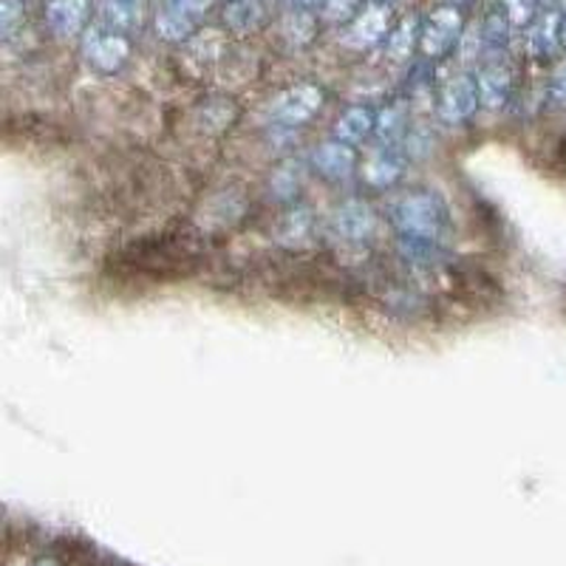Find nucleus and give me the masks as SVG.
I'll use <instances>...</instances> for the list:
<instances>
[{
    "instance_id": "cd10ccee",
    "label": "nucleus",
    "mask_w": 566,
    "mask_h": 566,
    "mask_svg": "<svg viewBox=\"0 0 566 566\" xmlns=\"http://www.w3.org/2000/svg\"><path fill=\"white\" fill-rule=\"evenodd\" d=\"M323 12L328 20H348L354 18V12H360V7H357V0H326Z\"/></svg>"
},
{
    "instance_id": "b1692460",
    "label": "nucleus",
    "mask_w": 566,
    "mask_h": 566,
    "mask_svg": "<svg viewBox=\"0 0 566 566\" xmlns=\"http://www.w3.org/2000/svg\"><path fill=\"white\" fill-rule=\"evenodd\" d=\"M272 190H275V199L281 201L295 199V193L301 190V170H297V165H292V161L281 165L272 174Z\"/></svg>"
},
{
    "instance_id": "393cba45",
    "label": "nucleus",
    "mask_w": 566,
    "mask_h": 566,
    "mask_svg": "<svg viewBox=\"0 0 566 566\" xmlns=\"http://www.w3.org/2000/svg\"><path fill=\"white\" fill-rule=\"evenodd\" d=\"M27 18V3L23 0H0V40H9L18 34Z\"/></svg>"
},
{
    "instance_id": "a211bd4d",
    "label": "nucleus",
    "mask_w": 566,
    "mask_h": 566,
    "mask_svg": "<svg viewBox=\"0 0 566 566\" xmlns=\"http://www.w3.org/2000/svg\"><path fill=\"white\" fill-rule=\"evenodd\" d=\"M196 29H199V23H196L193 18H187L181 9H176L170 0H165L159 7V12H156V32H159L161 40H168V43H181V40L190 38Z\"/></svg>"
},
{
    "instance_id": "423d86ee",
    "label": "nucleus",
    "mask_w": 566,
    "mask_h": 566,
    "mask_svg": "<svg viewBox=\"0 0 566 566\" xmlns=\"http://www.w3.org/2000/svg\"><path fill=\"white\" fill-rule=\"evenodd\" d=\"M459 40H462V12H459V7H439L424 18L422 32H419V49H422L424 57H444Z\"/></svg>"
},
{
    "instance_id": "6ab92c4d",
    "label": "nucleus",
    "mask_w": 566,
    "mask_h": 566,
    "mask_svg": "<svg viewBox=\"0 0 566 566\" xmlns=\"http://www.w3.org/2000/svg\"><path fill=\"white\" fill-rule=\"evenodd\" d=\"M419 32H422V23H419L417 18L402 20L397 29H391V34H388V49H386L388 57L397 60V63L411 57L413 45L419 43Z\"/></svg>"
},
{
    "instance_id": "aec40b11",
    "label": "nucleus",
    "mask_w": 566,
    "mask_h": 566,
    "mask_svg": "<svg viewBox=\"0 0 566 566\" xmlns=\"http://www.w3.org/2000/svg\"><path fill=\"white\" fill-rule=\"evenodd\" d=\"M374 134H377L382 148H388V145H402L408 136L406 111L399 108V105H391L382 114H377V128H374Z\"/></svg>"
},
{
    "instance_id": "f704fd0d",
    "label": "nucleus",
    "mask_w": 566,
    "mask_h": 566,
    "mask_svg": "<svg viewBox=\"0 0 566 566\" xmlns=\"http://www.w3.org/2000/svg\"><path fill=\"white\" fill-rule=\"evenodd\" d=\"M380 3H394V0H380Z\"/></svg>"
},
{
    "instance_id": "6e6552de",
    "label": "nucleus",
    "mask_w": 566,
    "mask_h": 566,
    "mask_svg": "<svg viewBox=\"0 0 566 566\" xmlns=\"http://www.w3.org/2000/svg\"><path fill=\"white\" fill-rule=\"evenodd\" d=\"M317 216L310 210V207L295 205L283 212L275 224V244L286 252H301L310 250L317 241Z\"/></svg>"
},
{
    "instance_id": "bb28decb",
    "label": "nucleus",
    "mask_w": 566,
    "mask_h": 566,
    "mask_svg": "<svg viewBox=\"0 0 566 566\" xmlns=\"http://www.w3.org/2000/svg\"><path fill=\"white\" fill-rule=\"evenodd\" d=\"M549 99L558 108H566V57L555 65L553 77H549Z\"/></svg>"
},
{
    "instance_id": "7ed1b4c3",
    "label": "nucleus",
    "mask_w": 566,
    "mask_h": 566,
    "mask_svg": "<svg viewBox=\"0 0 566 566\" xmlns=\"http://www.w3.org/2000/svg\"><path fill=\"white\" fill-rule=\"evenodd\" d=\"M323 105V91L315 83H301L292 85V88L281 91L275 99L270 103L266 111V119L275 128H303L306 123H312Z\"/></svg>"
},
{
    "instance_id": "9b49d317",
    "label": "nucleus",
    "mask_w": 566,
    "mask_h": 566,
    "mask_svg": "<svg viewBox=\"0 0 566 566\" xmlns=\"http://www.w3.org/2000/svg\"><path fill=\"white\" fill-rule=\"evenodd\" d=\"M275 14V0H230L224 7V27L235 34H255Z\"/></svg>"
},
{
    "instance_id": "9d476101",
    "label": "nucleus",
    "mask_w": 566,
    "mask_h": 566,
    "mask_svg": "<svg viewBox=\"0 0 566 566\" xmlns=\"http://www.w3.org/2000/svg\"><path fill=\"white\" fill-rule=\"evenodd\" d=\"M43 18L60 40L77 38L88 27L91 0H43Z\"/></svg>"
},
{
    "instance_id": "72a5a7b5",
    "label": "nucleus",
    "mask_w": 566,
    "mask_h": 566,
    "mask_svg": "<svg viewBox=\"0 0 566 566\" xmlns=\"http://www.w3.org/2000/svg\"><path fill=\"white\" fill-rule=\"evenodd\" d=\"M538 3H547V7H553L555 0H538Z\"/></svg>"
},
{
    "instance_id": "2f4dec72",
    "label": "nucleus",
    "mask_w": 566,
    "mask_h": 566,
    "mask_svg": "<svg viewBox=\"0 0 566 566\" xmlns=\"http://www.w3.org/2000/svg\"><path fill=\"white\" fill-rule=\"evenodd\" d=\"M32 566H60L54 558H38Z\"/></svg>"
},
{
    "instance_id": "f257e3e1",
    "label": "nucleus",
    "mask_w": 566,
    "mask_h": 566,
    "mask_svg": "<svg viewBox=\"0 0 566 566\" xmlns=\"http://www.w3.org/2000/svg\"><path fill=\"white\" fill-rule=\"evenodd\" d=\"M388 219H391L397 235H419V239L448 244L451 210H448L442 196L433 193V190H417V193H406L402 199H397Z\"/></svg>"
},
{
    "instance_id": "2eb2a0df",
    "label": "nucleus",
    "mask_w": 566,
    "mask_h": 566,
    "mask_svg": "<svg viewBox=\"0 0 566 566\" xmlns=\"http://www.w3.org/2000/svg\"><path fill=\"white\" fill-rule=\"evenodd\" d=\"M560 45H564V38H560V12L549 9V12L533 20L527 34V52L535 60H549L558 54Z\"/></svg>"
},
{
    "instance_id": "f03ea898",
    "label": "nucleus",
    "mask_w": 566,
    "mask_h": 566,
    "mask_svg": "<svg viewBox=\"0 0 566 566\" xmlns=\"http://www.w3.org/2000/svg\"><path fill=\"white\" fill-rule=\"evenodd\" d=\"M377 210L368 201L348 199L328 216L326 239L337 250V255H357L368 258V244L377 235Z\"/></svg>"
},
{
    "instance_id": "f3484780",
    "label": "nucleus",
    "mask_w": 566,
    "mask_h": 566,
    "mask_svg": "<svg viewBox=\"0 0 566 566\" xmlns=\"http://www.w3.org/2000/svg\"><path fill=\"white\" fill-rule=\"evenodd\" d=\"M97 9L103 27L125 34L139 27L142 12H145V0H97Z\"/></svg>"
},
{
    "instance_id": "4be33fe9",
    "label": "nucleus",
    "mask_w": 566,
    "mask_h": 566,
    "mask_svg": "<svg viewBox=\"0 0 566 566\" xmlns=\"http://www.w3.org/2000/svg\"><path fill=\"white\" fill-rule=\"evenodd\" d=\"M235 119L232 114V105L227 99H207L205 105L199 108V116H196V123L205 134H219V130H227Z\"/></svg>"
},
{
    "instance_id": "c85d7f7f",
    "label": "nucleus",
    "mask_w": 566,
    "mask_h": 566,
    "mask_svg": "<svg viewBox=\"0 0 566 566\" xmlns=\"http://www.w3.org/2000/svg\"><path fill=\"white\" fill-rule=\"evenodd\" d=\"M176 9L187 14V18H193L196 23H201V18L207 14V9L212 7V0H170Z\"/></svg>"
},
{
    "instance_id": "7c9ffc66",
    "label": "nucleus",
    "mask_w": 566,
    "mask_h": 566,
    "mask_svg": "<svg viewBox=\"0 0 566 566\" xmlns=\"http://www.w3.org/2000/svg\"><path fill=\"white\" fill-rule=\"evenodd\" d=\"M560 38H564V45H566V0H564V12H560Z\"/></svg>"
},
{
    "instance_id": "5701e85b",
    "label": "nucleus",
    "mask_w": 566,
    "mask_h": 566,
    "mask_svg": "<svg viewBox=\"0 0 566 566\" xmlns=\"http://www.w3.org/2000/svg\"><path fill=\"white\" fill-rule=\"evenodd\" d=\"M315 38V18H312L306 9H292L286 18H283V40L295 49L306 45Z\"/></svg>"
},
{
    "instance_id": "4468645a",
    "label": "nucleus",
    "mask_w": 566,
    "mask_h": 566,
    "mask_svg": "<svg viewBox=\"0 0 566 566\" xmlns=\"http://www.w3.org/2000/svg\"><path fill=\"white\" fill-rule=\"evenodd\" d=\"M312 168L326 179L340 181L357 170V156H354V148H348L343 142H323L312 150Z\"/></svg>"
},
{
    "instance_id": "412c9836",
    "label": "nucleus",
    "mask_w": 566,
    "mask_h": 566,
    "mask_svg": "<svg viewBox=\"0 0 566 566\" xmlns=\"http://www.w3.org/2000/svg\"><path fill=\"white\" fill-rule=\"evenodd\" d=\"M479 32H482V52L488 54V60H499V54L507 49V40H510L507 14H490Z\"/></svg>"
},
{
    "instance_id": "473e14b6",
    "label": "nucleus",
    "mask_w": 566,
    "mask_h": 566,
    "mask_svg": "<svg viewBox=\"0 0 566 566\" xmlns=\"http://www.w3.org/2000/svg\"><path fill=\"white\" fill-rule=\"evenodd\" d=\"M448 3H451V7H459V3H468V0H448Z\"/></svg>"
},
{
    "instance_id": "20e7f679",
    "label": "nucleus",
    "mask_w": 566,
    "mask_h": 566,
    "mask_svg": "<svg viewBox=\"0 0 566 566\" xmlns=\"http://www.w3.org/2000/svg\"><path fill=\"white\" fill-rule=\"evenodd\" d=\"M83 57L97 74H116L130 57V43L123 32L94 27L83 34Z\"/></svg>"
},
{
    "instance_id": "a878e982",
    "label": "nucleus",
    "mask_w": 566,
    "mask_h": 566,
    "mask_svg": "<svg viewBox=\"0 0 566 566\" xmlns=\"http://www.w3.org/2000/svg\"><path fill=\"white\" fill-rule=\"evenodd\" d=\"M535 7H538V0H504V14H507L510 27H527V23H533Z\"/></svg>"
},
{
    "instance_id": "0eeeda50",
    "label": "nucleus",
    "mask_w": 566,
    "mask_h": 566,
    "mask_svg": "<svg viewBox=\"0 0 566 566\" xmlns=\"http://www.w3.org/2000/svg\"><path fill=\"white\" fill-rule=\"evenodd\" d=\"M250 210V201L244 199L235 190H224V193L207 196L201 201L199 212H196V227H199L205 235H219V232L232 230L244 219V212Z\"/></svg>"
},
{
    "instance_id": "39448f33",
    "label": "nucleus",
    "mask_w": 566,
    "mask_h": 566,
    "mask_svg": "<svg viewBox=\"0 0 566 566\" xmlns=\"http://www.w3.org/2000/svg\"><path fill=\"white\" fill-rule=\"evenodd\" d=\"M479 108L476 77H470L468 71H457L439 85L437 94V114L444 125H464Z\"/></svg>"
},
{
    "instance_id": "f8f14e48",
    "label": "nucleus",
    "mask_w": 566,
    "mask_h": 566,
    "mask_svg": "<svg viewBox=\"0 0 566 566\" xmlns=\"http://www.w3.org/2000/svg\"><path fill=\"white\" fill-rule=\"evenodd\" d=\"M476 91L479 105L495 111L504 108L513 94V71L502 63V60H488L476 74Z\"/></svg>"
},
{
    "instance_id": "c756f323",
    "label": "nucleus",
    "mask_w": 566,
    "mask_h": 566,
    "mask_svg": "<svg viewBox=\"0 0 566 566\" xmlns=\"http://www.w3.org/2000/svg\"><path fill=\"white\" fill-rule=\"evenodd\" d=\"M286 3H290L292 9H306V12H310V9H315V7H321V3H326V0H286Z\"/></svg>"
},
{
    "instance_id": "ddd939ff",
    "label": "nucleus",
    "mask_w": 566,
    "mask_h": 566,
    "mask_svg": "<svg viewBox=\"0 0 566 566\" xmlns=\"http://www.w3.org/2000/svg\"><path fill=\"white\" fill-rule=\"evenodd\" d=\"M406 159L408 154L402 150V145H388V148H377L371 154V159L363 165V179L371 187H386L397 185L399 176L406 174Z\"/></svg>"
},
{
    "instance_id": "1a4fd4ad",
    "label": "nucleus",
    "mask_w": 566,
    "mask_h": 566,
    "mask_svg": "<svg viewBox=\"0 0 566 566\" xmlns=\"http://www.w3.org/2000/svg\"><path fill=\"white\" fill-rule=\"evenodd\" d=\"M388 29H391V14H388V3H380V0H371L360 12L354 14L352 23L346 29V45L352 49H371L380 40H386Z\"/></svg>"
},
{
    "instance_id": "dca6fc26",
    "label": "nucleus",
    "mask_w": 566,
    "mask_h": 566,
    "mask_svg": "<svg viewBox=\"0 0 566 566\" xmlns=\"http://www.w3.org/2000/svg\"><path fill=\"white\" fill-rule=\"evenodd\" d=\"M377 128V114L366 105H352L340 114V119L335 123V139L348 145V148H357Z\"/></svg>"
}]
</instances>
